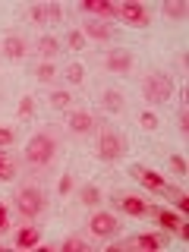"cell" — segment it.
I'll list each match as a JSON object with an SVG mask.
<instances>
[{
	"label": "cell",
	"instance_id": "1",
	"mask_svg": "<svg viewBox=\"0 0 189 252\" xmlns=\"http://www.w3.org/2000/svg\"><path fill=\"white\" fill-rule=\"evenodd\" d=\"M54 152H57V142H54L47 132H38V136H32L26 142V161L35 164V167H44V164H51Z\"/></svg>",
	"mask_w": 189,
	"mask_h": 252
},
{
	"label": "cell",
	"instance_id": "2",
	"mask_svg": "<svg viewBox=\"0 0 189 252\" xmlns=\"http://www.w3.org/2000/svg\"><path fill=\"white\" fill-rule=\"evenodd\" d=\"M142 94H145V101H152V104H164L173 94V79L164 76V73H148L142 79Z\"/></svg>",
	"mask_w": 189,
	"mask_h": 252
},
{
	"label": "cell",
	"instance_id": "3",
	"mask_svg": "<svg viewBox=\"0 0 189 252\" xmlns=\"http://www.w3.org/2000/svg\"><path fill=\"white\" fill-rule=\"evenodd\" d=\"M126 152V139L120 136L117 129H101V136H98V158L101 161H117Z\"/></svg>",
	"mask_w": 189,
	"mask_h": 252
},
{
	"label": "cell",
	"instance_id": "4",
	"mask_svg": "<svg viewBox=\"0 0 189 252\" xmlns=\"http://www.w3.org/2000/svg\"><path fill=\"white\" fill-rule=\"evenodd\" d=\"M16 205H19V211L26 218H38L44 211V195L38 192V189H22V192L16 195Z\"/></svg>",
	"mask_w": 189,
	"mask_h": 252
},
{
	"label": "cell",
	"instance_id": "5",
	"mask_svg": "<svg viewBox=\"0 0 189 252\" xmlns=\"http://www.w3.org/2000/svg\"><path fill=\"white\" fill-rule=\"evenodd\" d=\"M129 173L139 180L145 189H152V192H164L167 189V183H164V177L161 173H155V170H148V167H142V164H132L129 167Z\"/></svg>",
	"mask_w": 189,
	"mask_h": 252
},
{
	"label": "cell",
	"instance_id": "6",
	"mask_svg": "<svg viewBox=\"0 0 189 252\" xmlns=\"http://www.w3.org/2000/svg\"><path fill=\"white\" fill-rule=\"evenodd\" d=\"M89 230L94 236H114L117 233V218L110 215V211H98V215H92V220H89Z\"/></svg>",
	"mask_w": 189,
	"mask_h": 252
},
{
	"label": "cell",
	"instance_id": "7",
	"mask_svg": "<svg viewBox=\"0 0 189 252\" xmlns=\"http://www.w3.org/2000/svg\"><path fill=\"white\" fill-rule=\"evenodd\" d=\"M117 13H120L123 19L129 22V26H139V29H142V26H148V10H145L142 3H136V0H129V3H123V6H120Z\"/></svg>",
	"mask_w": 189,
	"mask_h": 252
},
{
	"label": "cell",
	"instance_id": "8",
	"mask_svg": "<svg viewBox=\"0 0 189 252\" xmlns=\"http://www.w3.org/2000/svg\"><path fill=\"white\" fill-rule=\"evenodd\" d=\"M104 66L110 69V73H129L132 69V54L129 51H107Z\"/></svg>",
	"mask_w": 189,
	"mask_h": 252
},
{
	"label": "cell",
	"instance_id": "9",
	"mask_svg": "<svg viewBox=\"0 0 189 252\" xmlns=\"http://www.w3.org/2000/svg\"><path fill=\"white\" fill-rule=\"evenodd\" d=\"M126 246H139V249L152 252V249H164V246H167V236H164V233H139L136 240H129Z\"/></svg>",
	"mask_w": 189,
	"mask_h": 252
},
{
	"label": "cell",
	"instance_id": "10",
	"mask_svg": "<svg viewBox=\"0 0 189 252\" xmlns=\"http://www.w3.org/2000/svg\"><path fill=\"white\" fill-rule=\"evenodd\" d=\"M82 35L85 38H94V41H107V38L114 35V29H110L107 22H101V19H89L82 26Z\"/></svg>",
	"mask_w": 189,
	"mask_h": 252
},
{
	"label": "cell",
	"instance_id": "11",
	"mask_svg": "<svg viewBox=\"0 0 189 252\" xmlns=\"http://www.w3.org/2000/svg\"><path fill=\"white\" fill-rule=\"evenodd\" d=\"M60 16H63L60 3H38V6H32V19L35 22H57Z\"/></svg>",
	"mask_w": 189,
	"mask_h": 252
},
{
	"label": "cell",
	"instance_id": "12",
	"mask_svg": "<svg viewBox=\"0 0 189 252\" xmlns=\"http://www.w3.org/2000/svg\"><path fill=\"white\" fill-rule=\"evenodd\" d=\"M117 208H123L126 215H132V218H142V215H148V205L139 199V195H120L117 199Z\"/></svg>",
	"mask_w": 189,
	"mask_h": 252
},
{
	"label": "cell",
	"instance_id": "13",
	"mask_svg": "<svg viewBox=\"0 0 189 252\" xmlns=\"http://www.w3.org/2000/svg\"><path fill=\"white\" fill-rule=\"evenodd\" d=\"M41 243V230L38 227H22L19 233H16V246L19 249H32V246H38Z\"/></svg>",
	"mask_w": 189,
	"mask_h": 252
},
{
	"label": "cell",
	"instance_id": "14",
	"mask_svg": "<svg viewBox=\"0 0 189 252\" xmlns=\"http://www.w3.org/2000/svg\"><path fill=\"white\" fill-rule=\"evenodd\" d=\"M101 107H104L107 114H120L123 110V94L117 89H107L104 94H101Z\"/></svg>",
	"mask_w": 189,
	"mask_h": 252
},
{
	"label": "cell",
	"instance_id": "15",
	"mask_svg": "<svg viewBox=\"0 0 189 252\" xmlns=\"http://www.w3.org/2000/svg\"><path fill=\"white\" fill-rule=\"evenodd\" d=\"M3 54L10 60H22V57H26V41H22V38H16V35H10L3 41Z\"/></svg>",
	"mask_w": 189,
	"mask_h": 252
},
{
	"label": "cell",
	"instance_id": "16",
	"mask_svg": "<svg viewBox=\"0 0 189 252\" xmlns=\"http://www.w3.org/2000/svg\"><path fill=\"white\" fill-rule=\"evenodd\" d=\"M92 126H94V117L85 114V110H76V114L69 117V129L73 132H89Z\"/></svg>",
	"mask_w": 189,
	"mask_h": 252
},
{
	"label": "cell",
	"instance_id": "17",
	"mask_svg": "<svg viewBox=\"0 0 189 252\" xmlns=\"http://www.w3.org/2000/svg\"><path fill=\"white\" fill-rule=\"evenodd\" d=\"M57 51H60V41L54 35H41V38H38V54H41V57H54Z\"/></svg>",
	"mask_w": 189,
	"mask_h": 252
},
{
	"label": "cell",
	"instance_id": "18",
	"mask_svg": "<svg viewBox=\"0 0 189 252\" xmlns=\"http://www.w3.org/2000/svg\"><path fill=\"white\" fill-rule=\"evenodd\" d=\"M82 6H85L89 13H98V16H114V13H117V6L107 3V0H85Z\"/></svg>",
	"mask_w": 189,
	"mask_h": 252
},
{
	"label": "cell",
	"instance_id": "19",
	"mask_svg": "<svg viewBox=\"0 0 189 252\" xmlns=\"http://www.w3.org/2000/svg\"><path fill=\"white\" fill-rule=\"evenodd\" d=\"M164 16H170V19H183V16H186V3H180V0H167V3H164Z\"/></svg>",
	"mask_w": 189,
	"mask_h": 252
},
{
	"label": "cell",
	"instance_id": "20",
	"mask_svg": "<svg viewBox=\"0 0 189 252\" xmlns=\"http://www.w3.org/2000/svg\"><path fill=\"white\" fill-rule=\"evenodd\" d=\"M79 202H82V205H98L101 202V192L94 186H82V189H79Z\"/></svg>",
	"mask_w": 189,
	"mask_h": 252
},
{
	"label": "cell",
	"instance_id": "21",
	"mask_svg": "<svg viewBox=\"0 0 189 252\" xmlns=\"http://www.w3.org/2000/svg\"><path fill=\"white\" fill-rule=\"evenodd\" d=\"M158 224H161L164 230H177L180 220H177V215H173V211H158Z\"/></svg>",
	"mask_w": 189,
	"mask_h": 252
},
{
	"label": "cell",
	"instance_id": "22",
	"mask_svg": "<svg viewBox=\"0 0 189 252\" xmlns=\"http://www.w3.org/2000/svg\"><path fill=\"white\" fill-rule=\"evenodd\" d=\"M54 76H57V69H54V63H41V66L35 69V79H38V82H51Z\"/></svg>",
	"mask_w": 189,
	"mask_h": 252
},
{
	"label": "cell",
	"instance_id": "23",
	"mask_svg": "<svg viewBox=\"0 0 189 252\" xmlns=\"http://www.w3.org/2000/svg\"><path fill=\"white\" fill-rule=\"evenodd\" d=\"M16 177V167H13V161L6 158L3 152H0V180H13Z\"/></svg>",
	"mask_w": 189,
	"mask_h": 252
},
{
	"label": "cell",
	"instance_id": "24",
	"mask_svg": "<svg viewBox=\"0 0 189 252\" xmlns=\"http://www.w3.org/2000/svg\"><path fill=\"white\" fill-rule=\"evenodd\" d=\"M82 76H85L82 63H69V66H66V79H69L73 85H79V82H82Z\"/></svg>",
	"mask_w": 189,
	"mask_h": 252
},
{
	"label": "cell",
	"instance_id": "25",
	"mask_svg": "<svg viewBox=\"0 0 189 252\" xmlns=\"http://www.w3.org/2000/svg\"><path fill=\"white\" fill-rule=\"evenodd\" d=\"M69 101H73V98H69V92H54V94H51V104L57 107V110H66Z\"/></svg>",
	"mask_w": 189,
	"mask_h": 252
},
{
	"label": "cell",
	"instance_id": "26",
	"mask_svg": "<svg viewBox=\"0 0 189 252\" xmlns=\"http://www.w3.org/2000/svg\"><path fill=\"white\" fill-rule=\"evenodd\" d=\"M85 240H79V236H69V240H63V252H85Z\"/></svg>",
	"mask_w": 189,
	"mask_h": 252
},
{
	"label": "cell",
	"instance_id": "27",
	"mask_svg": "<svg viewBox=\"0 0 189 252\" xmlns=\"http://www.w3.org/2000/svg\"><path fill=\"white\" fill-rule=\"evenodd\" d=\"M66 44H69V51H82V47H85V35H82V32H69Z\"/></svg>",
	"mask_w": 189,
	"mask_h": 252
},
{
	"label": "cell",
	"instance_id": "28",
	"mask_svg": "<svg viewBox=\"0 0 189 252\" xmlns=\"http://www.w3.org/2000/svg\"><path fill=\"white\" fill-rule=\"evenodd\" d=\"M164 192H170V195H173V202H177V208H180V211H186V208H189V199H186L183 189H164Z\"/></svg>",
	"mask_w": 189,
	"mask_h": 252
},
{
	"label": "cell",
	"instance_id": "29",
	"mask_svg": "<svg viewBox=\"0 0 189 252\" xmlns=\"http://www.w3.org/2000/svg\"><path fill=\"white\" fill-rule=\"evenodd\" d=\"M139 123H142V129H158V117L152 114V110H142Z\"/></svg>",
	"mask_w": 189,
	"mask_h": 252
},
{
	"label": "cell",
	"instance_id": "30",
	"mask_svg": "<svg viewBox=\"0 0 189 252\" xmlns=\"http://www.w3.org/2000/svg\"><path fill=\"white\" fill-rule=\"evenodd\" d=\"M170 170L180 173V177H186V161H183L180 155H170Z\"/></svg>",
	"mask_w": 189,
	"mask_h": 252
},
{
	"label": "cell",
	"instance_id": "31",
	"mask_svg": "<svg viewBox=\"0 0 189 252\" xmlns=\"http://www.w3.org/2000/svg\"><path fill=\"white\" fill-rule=\"evenodd\" d=\"M32 110H35V98H32V94H26V98L19 101V117H29Z\"/></svg>",
	"mask_w": 189,
	"mask_h": 252
},
{
	"label": "cell",
	"instance_id": "32",
	"mask_svg": "<svg viewBox=\"0 0 189 252\" xmlns=\"http://www.w3.org/2000/svg\"><path fill=\"white\" fill-rule=\"evenodd\" d=\"M69 192H73V177L63 173V177H60V195H69Z\"/></svg>",
	"mask_w": 189,
	"mask_h": 252
},
{
	"label": "cell",
	"instance_id": "33",
	"mask_svg": "<svg viewBox=\"0 0 189 252\" xmlns=\"http://www.w3.org/2000/svg\"><path fill=\"white\" fill-rule=\"evenodd\" d=\"M13 139H16V132L6 129V126H0V145H13Z\"/></svg>",
	"mask_w": 189,
	"mask_h": 252
},
{
	"label": "cell",
	"instance_id": "34",
	"mask_svg": "<svg viewBox=\"0 0 189 252\" xmlns=\"http://www.w3.org/2000/svg\"><path fill=\"white\" fill-rule=\"evenodd\" d=\"M180 132H183V136L189 132V114H186V107L180 110Z\"/></svg>",
	"mask_w": 189,
	"mask_h": 252
},
{
	"label": "cell",
	"instance_id": "35",
	"mask_svg": "<svg viewBox=\"0 0 189 252\" xmlns=\"http://www.w3.org/2000/svg\"><path fill=\"white\" fill-rule=\"evenodd\" d=\"M6 227H10V215H6V208L0 205V233H3Z\"/></svg>",
	"mask_w": 189,
	"mask_h": 252
}]
</instances>
